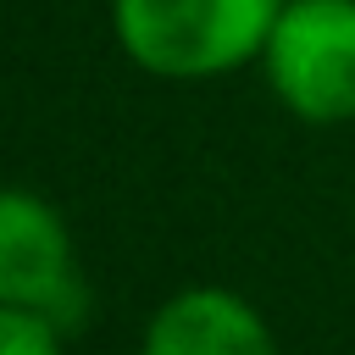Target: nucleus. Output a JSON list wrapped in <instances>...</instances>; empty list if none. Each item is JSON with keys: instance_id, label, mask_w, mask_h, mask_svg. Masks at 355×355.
Segmentation results:
<instances>
[{"instance_id": "f257e3e1", "label": "nucleus", "mask_w": 355, "mask_h": 355, "mask_svg": "<svg viewBox=\"0 0 355 355\" xmlns=\"http://www.w3.org/2000/svg\"><path fill=\"white\" fill-rule=\"evenodd\" d=\"M283 0H111L122 55L155 78H222L261 61Z\"/></svg>"}, {"instance_id": "f03ea898", "label": "nucleus", "mask_w": 355, "mask_h": 355, "mask_svg": "<svg viewBox=\"0 0 355 355\" xmlns=\"http://www.w3.org/2000/svg\"><path fill=\"white\" fill-rule=\"evenodd\" d=\"M266 83L300 122L355 116V0H283L261 50Z\"/></svg>"}, {"instance_id": "7ed1b4c3", "label": "nucleus", "mask_w": 355, "mask_h": 355, "mask_svg": "<svg viewBox=\"0 0 355 355\" xmlns=\"http://www.w3.org/2000/svg\"><path fill=\"white\" fill-rule=\"evenodd\" d=\"M0 305L44 311L61 327H78L89 305L67 222L28 189H11L0 200Z\"/></svg>"}, {"instance_id": "20e7f679", "label": "nucleus", "mask_w": 355, "mask_h": 355, "mask_svg": "<svg viewBox=\"0 0 355 355\" xmlns=\"http://www.w3.org/2000/svg\"><path fill=\"white\" fill-rule=\"evenodd\" d=\"M139 355H277V338L244 294L183 288L155 305Z\"/></svg>"}, {"instance_id": "39448f33", "label": "nucleus", "mask_w": 355, "mask_h": 355, "mask_svg": "<svg viewBox=\"0 0 355 355\" xmlns=\"http://www.w3.org/2000/svg\"><path fill=\"white\" fill-rule=\"evenodd\" d=\"M61 322H50L44 311L28 305H6L0 311V355H61Z\"/></svg>"}]
</instances>
